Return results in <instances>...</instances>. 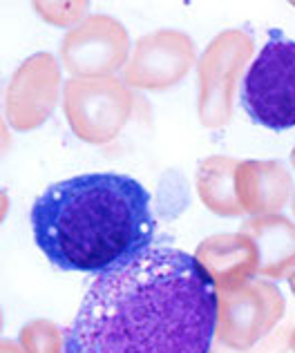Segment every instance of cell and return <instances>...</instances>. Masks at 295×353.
<instances>
[{
	"mask_svg": "<svg viewBox=\"0 0 295 353\" xmlns=\"http://www.w3.org/2000/svg\"><path fill=\"white\" fill-rule=\"evenodd\" d=\"M239 161L233 157H206L197 168V192L201 203L219 217L244 215L235 192V172Z\"/></svg>",
	"mask_w": 295,
	"mask_h": 353,
	"instance_id": "obj_13",
	"label": "cell"
},
{
	"mask_svg": "<svg viewBox=\"0 0 295 353\" xmlns=\"http://www.w3.org/2000/svg\"><path fill=\"white\" fill-rule=\"evenodd\" d=\"M195 68V41L177 30H156L136 41L123 70L130 90L163 92L174 88Z\"/></svg>",
	"mask_w": 295,
	"mask_h": 353,
	"instance_id": "obj_8",
	"label": "cell"
},
{
	"mask_svg": "<svg viewBox=\"0 0 295 353\" xmlns=\"http://www.w3.org/2000/svg\"><path fill=\"white\" fill-rule=\"evenodd\" d=\"M293 7H295V3H293Z\"/></svg>",
	"mask_w": 295,
	"mask_h": 353,
	"instance_id": "obj_21",
	"label": "cell"
},
{
	"mask_svg": "<svg viewBox=\"0 0 295 353\" xmlns=\"http://www.w3.org/2000/svg\"><path fill=\"white\" fill-rule=\"evenodd\" d=\"M291 165H293V168H295V148H293V150H291Z\"/></svg>",
	"mask_w": 295,
	"mask_h": 353,
	"instance_id": "obj_20",
	"label": "cell"
},
{
	"mask_svg": "<svg viewBox=\"0 0 295 353\" xmlns=\"http://www.w3.org/2000/svg\"><path fill=\"white\" fill-rule=\"evenodd\" d=\"M244 235L253 239L260 255L257 275L264 280H284L295 271V221L282 212L262 217H248L239 226Z\"/></svg>",
	"mask_w": 295,
	"mask_h": 353,
	"instance_id": "obj_12",
	"label": "cell"
},
{
	"mask_svg": "<svg viewBox=\"0 0 295 353\" xmlns=\"http://www.w3.org/2000/svg\"><path fill=\"white\" fill-rule=\"evenodd\" d=\"M239 97L253 123L269 130L295 128V41L273 30L248 65Z\"/></svg>",
	"mask_w": 295,
	"mask_h": 353,
	"instance_id": "obj_3",
	"label": "cell"
},
{
	"mask_svg": "<svg viewBox=\"0 0 295 353\" xmlns=\"http://www.w3.org/2000/svg\"><path fill=\"white\" fill-rule=\"evenodd\" d=\"M255 43L244 30L217 34L197 61V117L201 125L217 130L233 121V103L239 79L253 59Z\"/></svg>",
	"mask_w": 295,
	"mask_h": 353,
	"instance_id": "obj_5",
	"label": "cell"
},
{
	"mask_svg": "<svg viewBox=\"0 0 295 353\" xmlns=\"http://www.w3.org/2000/svg\"><path fill=\"white\" fill-rule=\"evenodd\" d=\"M34 241L61 271L105 273L150 248V192L119 172L63 179L34 199Z\"/></svg>",
	"mask_w": 295,
	"mask_h": 353,
	"instance_id": "obj_2",
	"label": "cell"
},
{
	"mask_svg": "<svg viewBox=\"0 0 295 353\" xmlns=\"http://www.w3.org/2000/svg\"><path fill=\"white\" fill-rule=\"evenodd\" d=\"M63 112L81 141L105 145L121 134L134 112V94L123 79H70L63 85Z\"/></svg>",
	"mask_w": 295,
	"mask_h": 353,
	"instance_id": "obj_4",
	"label": "cell"
},
{
	"mask_svg": "<svg viewBox=\"0 0 295 353\" xmlns=\"http://www.w3.org/2000/svg\"><path fill=\"white\" fill-rule=\"evenodd\" d=\"M195 259L217 291H230L255 280L260 268L257 246L242 230L201 239L195 248Z\"/></svg>",
	"mask_w": 295,
	"mask_h": 353,
	"instance_id": "obj_10",
	"label": "cell"
},
{
	"mask_svg": "<svg viewBox=\"0 0 295 353\" xmlns=\"http://www.w3.org/2000/svg\"><path fill=\"white\" fill-rule=\"evenodd\" d=\"M235 192L244 215L262 217L280 212L293 199L295 185L291 172L280 161H239L235 172Z\"/></svg>",
	"mask_w": 295,
	"mask_h": 353,
	"instance_id": "obj_11",
	"label": "cell"
},
{
	"mask_svg": "<svg viewBox=\"0 0 295 353\" xmlns=\"http://www.w3.org/2000/svg\"><path fill=\"white\" fill-rule=\"evenodd\" d=\"M32 9L45 23L74 30L88 18L90 3L85 0H36L32 3Z\"/></svg>",
	"mask_w": 295,
	"mask_h": 353,
	"instance_id": "obj_15",
	"label": "cell"
},
{
	"mask_svg": "<svg viewBox=\"0 0 295 353\" xmlns=\"http://www.w3.org/2000/svg\"><path fill=\"white\" fill-rule=\"evenodd\" d=\"M289 286H291V291H293V295H295V271H293L291 277H289Z\"/></svg>",
	"mask_w": 295,
	"mask_h": 353,
	"instance_id": "obj_18",
	"label": "cell"
},
{
	"mask_svg": "<svg viewBox=\"0 0 295 353\" xmlns=\"http://www.w3.org/2000/svg\"><path fill=\"white\" fill-rule=\"evenodd\" d=\"M217 289L195 255L150 246L96 275L65 333V353H210Z\"/></svg>",
	"mask_w": 295,
	"mask_h": 353,
	"instance_id": "obj_1",
	"label": "cell"
},
{
	"mask_svg": "<svg viewBox=\"0 0 295 353\" xmlns=\"http://www.w3.org/2000/svg\"><path fill=\"white\" fill-rule=\"evenodd\" d=\"M289 347H291V351L295 353V327H293V331H291V338H289Z\"/></svg>",
	"mask_w": 295,
	"mask_h": 353,
	"instance_id": "obj_17",
	"label": "cell"
},
{
	"mask_svg": "<svg viewBox=\"0 0 295 353\" xmlns=\"http://www.w3.org/2000/svg\"><path fill=\"white\" fill-rule=\"evenodd\" d=\"M128 30L108 14L88 16L61 41V61L72 79H108L130 61Z\"/></svg>",
	"mask_w": 295,
	"mask_h": 353,
	"instance_id": "obj_7",
	"label": "cell"
},
{
	"mask_svg": "<svg viewBox=\"0 0 295 353\" xmlns=\"http://www.w3.org/2000/svg\"><path fill=\"white\" fill-rule=\"evenodd\" d=\"M0 353H25V351H23L21 345H18V342L5 338L3 342H0Z\"/></svg>",
	"mask_w": 295,
	"mask_h": 353,
	"instance_id": "obj_16",
	"label": "cell"
},
{
	"mask_svg": "<svg viewBox=\"0 0 295 353\" xmlns=\"http://www.w3.org/2000/svg\"><path fill=\"white\" fill-rule=\"evenodd\" d=\"M287 302L271 280L255 277L237 289L217 291L215 338L233 351H248L278 327Z\"/></svg>",
	"mask_w": 295,
	"mask_h": 353,
	"instance_id": "obj_6",
	"label": "cell"
},
{
	"mask_svg": "<svg viewBox=\"0 0 295 353\" xmlns=\"http://www.w3.org/2000/svg\"><path fill=\"white\" fill-rule=\"evenodd\" d=\"M61 88L59 61L48 52L32 54L5 90V121L18 132L41 128L57 110Z\"/></svg>",
	"mask_w": 295,
	"mask_h": 353,
	"instance_id": "obj_9",
	"label": "cell"
},
{
	"mask_svg": "<svg viewBox=\"0 0 295 353\" xmlns=\"http://www.w3.org/2000/svg\"><path fill=\"white\" fill-rule=\"evenodd\" d=\"M291 210H293V219H295V192H293V199H291Z\"/></svg>",
	"mask_w": 295,
	"mask_h": 353,
	"instance_id": "obj_19",
	"label": "cell"
},
{
	"mask_svg": "<svg viewBox=\"0 0 295 353\" xmlns=\"http://www.w3.org/2000/svg\"><path fill=\"white\" fill-rule=\"evenodd\" d=\"M18 345L25 353H65V333L52 320H32L18 333Z\"/></svg>",
	"mask_w": 295,
	"mask_h": 353,
	"instance_id": "obj_14",
	"label": "cell"
}]
</instances>
